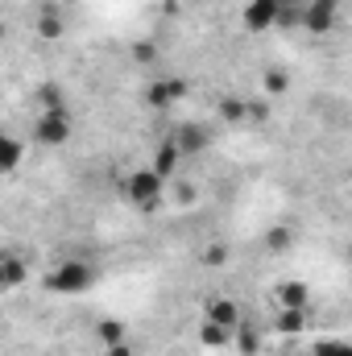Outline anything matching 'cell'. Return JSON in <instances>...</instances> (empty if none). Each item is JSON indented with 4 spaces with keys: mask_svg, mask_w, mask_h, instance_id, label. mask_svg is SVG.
I'll return each instance as SVG.
<instances>
[{
    "mask_svg": "<svg viewBox=\"0 0 352 356\" xmlns=\"http://www.w3.org/2000/svg\"><path fill=\"white\" fill-rule=\"evenodd\" d=\"M203 266L207 269H224L228 266V245H207V249H203Z\"/></svg>",
    "mask_w": 352,
    "mask_h": 356,
    "instance_id": "cb8c5ba5",
    "label": "cell"
},
{
    "mask_svg": "<svg viewBox=\"0 0 352 356\" xmlns=\"http://www.w3.org/2000/svg\"><path fill=\"white\" fill-rule=\"evenodd\" d=\"M63 33H67L63 13H58V8H42V13H38V38H42V42H58Z\"/></svg>",
    "mask_w": 352,
    "mask_h": 356,
    "instance_id": "7c38bea8",
    "label": "cell"
},
{
    "mask_svg": "<svg viewBox=\"0 0 352 356\" xmlns=\"http://www.w3.org/2000/svg\"><path fill=\"white\" fill-rule=\"evenodd\" d=\"M170 141H175V149L182 158H195V154H203V149L211 145V133H207V124H199V120H182Z\"/></svg>",
    "mask_w": 352,
    "mask_h": 356,
    "instance_id": "8992f818",
    "label": "cell"
},
{
    "mask_svg": "<svg viewBox=\"0 0 352 356\" xmlns=\"http://www.w3.org/2000/svg\"><path fill=\"white\" fill-rule=\"evenodd\" d=\"M178 199L182 203H195V186H178Z\"/></svg>",
    "mask_w": 352,
    "mask_h": 356,
    "instance_id": "83f0119b",
    "label": "cell"
},
{
    "mask_svg": "<svg viewBox=\"0 0 352 356\" xmlns=\"http://www.w3.org/2000/svg\"><path fill=\"white\" fill-rule=\"evenodd\" d=\"M25 277H29V266H25L21 257H13V253H4V257H0V294L17 290Z\"/></svg>",
    "mask_w": 352,
    "mask_h": 356,
    "instance_id": "30bf717a",
    "label": "cell"
},
{
    "mask_svg": "<svg viewBox=\"0 0 352 356\" xmlns=\"http://www.w3.org/2000/svg\"><path fill=\"white\" fill-rule=\"evenodd\" d=\"M294 245V228H286V224H273L269 232H265V249L269 253H286Z\"/></svg>",
    "mask_w": 352,
    "mask_h": 356,
    "instance_id": "d6986e66",
    "label": "cell"
},
{
    "mask_svg": "<svg viewBox=\"0 0 352 356\" xmlns=\"http://www.w3.org/2000/svg\"><path fill=\"white\" fill-rule=\"evenodd\" d=\"M133 58H137L141 67H154V63H158V46L141 38V42H133Z\"/></svg>",
    "mask_w": 352,
    "mask_h": 356,
    "instance_id": "484cf974",
    "label": "cell"
},
{
    "mask_svg": "<svg viewBox=\"0 0 352 356\" xmlns=\"http://www.w3.org/2000/svg\"><path fill=\"white\" fill-rule=\"evenodd\" d=\"M95 340H99L104 348H112V344H125V340H129V327H125V319H99V323H95Z\"/></svg>",
    "mask_w": 352,
    "mask_h": 356,
    "instance_id": "9a60e30c",
    "label": "cell"
},
{
    "mask_svg": "<svg viewBox=\"0 0 352 356\" xmlns=\"http://www.w3.org/2000/svg\"><path fill=\"white\" fill-rule=\"evenodd\" d=\"M273 17H278V0H249V4H245V13H241L245 29H253V33L273 29Z\"/></svg>",
    "mask_w": 352,
    "mask_h": 356,
    "instance_id": "ba28073f",
    "label": "cell"
},
{
    "mask_svg": "<svg viewBox=\"0 0 352 356\" xmlns=\"http://www.w3.org/2000/svg\"><path fill=\"white\" fill-rule=\"evenodd\" d=\"M273 332H278V336H303V332H307V311H286V307H278Z\"/></svg>",
    "mask_w": 352,
    "mask_h": 356,
    "instance_id": "4fadbf2b",
    "label": "cell"
},
{
    "mask_svg": "<svg viewBox=\"0 0 352 356\" xmlns=\"http://www.w3.org/2000/svg\"><path fill=\"white\" fill-rule=\"evenodd\" d=\"M286 88H290L286 71H282V67H269V71H265V91H269V95H282Z\"/></svg>",
    "mask_w": 352,
    "mask_h": 356,
    "instance_id": "d4e9b609",
    "label": "cell"
},
{
    "mask_svg": "<svg viewBox=\"0 0 352 356\" xmlns=\"http://www.w3.org/2000/svg\"><path fill=\"white\" fill-rule=\"evenodd\" d=\"M191 95V83L186 79H178V75H162V79H154L150 91H145V99H150V108L154 112H170L175 104H182Z\"/></svg>",
    "mask_w": 352,
    "mask_h": 356,
    "instance_id": "5b68a950",
    "label": "cell"
},
{
    "mask_svg": "<svg viewBox=\"0 0 352 356\" xmlns=\"http://www.w3.org/2000/svg\"><path fill=\"white\" fill-rule=\"evenodd\" d=\"M199 344H203V348H232V327H220V323H207V319H203Z\"/></svg>",
    "mask_w": 352,
    "mask_h": 356,
    "instance_id": "2e32d148",
    "label": "cell"
},
{
    "mask_svg": "<svg viewBox=\"0 0 352 356\" xmlns=\"http://www.w3.org/2000/svg\"><path fill=\"white\" fill-rule=\"evenodd\" d=\"M162 191H166V178H158L150 166L145 170H133L125 178V199L141 211H158L162 207Z\"/></svg>",
    "mask_w": 352,
    "mask_h": 356,
    "instance_id": "7a4b0ae2",
    "label": "cell"
},
{
    "mask_svg": "<svg viewBox=\"0 0 352 356\" xmlns=\"http://www.w3.org/2000/svg\"><path fill=\"white\" fill-rule=\"evenodd\" d=\"M38 104H42V112L67 108V104H63V88H58V83H42V88H38Z\"/></svg>",
    "mask_w": 352,
    "mask_h": 356,
    "instance_id": "44dd1931",
    "label": "cell"
},
{
    "mask_svg": "<svg viewBox=\"0 0 352 356\" xmlns=\"http://www.w3.org/2000/svg\"><path fill=\"white\" fill-rule=\"evenodd\" d=\"M104 353L108 356H133V348H129V344H112V348H104Z\"/></svg>",
    "mask_w": 352,
    "mask_h": 356,
    "instance_id": "4316f807",
    "label": "cell"
},
{
    "mask_svg": "<svg viewBox=\"0 0 352 356\" xmlns=\"http://www.w3.org/2000/svg\"><path fill=\"white\" fill-rule=\"evenodd\" d=\"M42 286H46L50 294H63V298L88 294L91 286H95V266L79 261V257H71V261H58V266L42 277Z\"/></svg>",
    "mask_w": 352,
    "mask_h": 356,
    "instance_id": "6da1fadb",
    "label": "cell"
},
{
    "mask_svg": "<svg viewBox=\"0 0 352 356\" xmlns=\"http://www.w3.org/2000/svg\"><path fill=\"white\" fill-rule=\"evenodd\" d=\"M4 33H8V29H4V21H0V42H4Z\"/></svg>",
    "mask_w": 352,
    "mask_h": 356,
    "instance_id": "f1b7e54d",
    "label": "cell"
},
{
    "mask_svg": "<svg viewBox=\"0 0 352 356\" xmlns=\"http://www.w3.org/2000/svg\"><path fill=\"white\" fill-rule=\"evenodd\" d=\"M203 319L207 323H220V327H237L241 323V302L228 298V294H216V298L203 302Z\"/></svg>",
    "mask_w": 352,
    "mask_h": 356,
    "instance_id": "52a82bcc",
    "label": "cell"
},
{
    "mask_svg": "<svg viewBox=\"0 0 352 356\" xmlns=\"http://www.w3.org/2000/svg\"><path fill=\"white\" fill-rule=\"evenodd\" d=\"M33 141L46 145V149L67 145V141H71V112H67V108H58V112H38V120H33Z\"/></svg>",
    "mask_w": 352,
    "mask_h": 356,
    "instance_id": "3957f363",
    "label": "cell"
},
{
    "mask_svg": "<svg viewBox=\"0 0 352 356\" xmlns=\"http://www.w3.org/2000/svg\"><path fill=\"white\" fill-rule=\"evenodd\" d=\"M178 162H182V154L175 149V141H162V145H158V154H154V166H150V170H154L158 178H175Z\"/></svg>",
    "mask_w": 352,
    "mask_h": 356,
    "instance_id": "5bb4252c",
    "label": "cell"
},
{
    "mask_svg": "<svg viewBox=\"0 0 352 356\" xmlns=\"http://www.w3.org/2000/svg\"><path fill=\"white\" fill-rule=\"evenodd\" d=\"M216 112H220V120H228V124H245V99H237V95H224V99L216 104Z\"/></svg>",
    "mask_w": 352,
    "mask_h": 356,
    "instance_id": "ffe728a7",
    "label": "cell"
},
{
    "mask_svg": "<svg viewBox=\"0 0 352 356\" xmlns=\"http://www.w3.org/2000/svg\"><path fill=\"white\" fill-rule=\"evenodd\" d=\"M278 29H294L303 25V0H278V17H273Z\"/></svg>",
    "mask_w": 352,
    "mask_h": 356,
    "instance_id": "ac0fdd59",
    "label": "cell"
},
{
    "mask_svg": "<svg viewBox=\"0 0 352 356\" xmlns=\"http://www.w3.org/2000/svg\"><path fill=\"white\" fill-rule=\"evenodd\" d=\"M269 116H273V108H269L265 99H245V120H249V124H265Z\"/></svg>",
    "mask_w": 352,
    "mask_h": 356,
    "instance_id": "603a6c76",
    "label": "cell"
},
{
    "mask_svg": "<svg viewBox=\"0 0 352 356\" xmlns=\"http://www.w3.org/2000/svg\"><path fill=\"white\" fill-rule=\"evenodd\" d=\"M307 302H311L307 282L290 277V282H282V286H278V307H286V311H307Z\"/></svg>",
    "mask_w": 352,
    "mask_h": 356,
    "instance_id": "9c48e42d",
    "label": "cell"
},
{
    "mask_svg": "<svg viewBox=\"0 0 352 356\" xmlns=\"http://www.w3.org/2000/svg\"><path fill=\"white\" fill-rule=\"evenodd\" d=\"M311 356H352V344L349 340H340V336H328V340H319Z\"/></svg>",
    "mask_w": 352,
    "mask_h": 356,
    "instance_id": "7402d4cb",
    "label": "cell"
},
{
    "mask_svg": "<svg viewBox=\"0 0 352 356\" xmlns=\"http://www.w3.org/2000/svg\"><path fill=\"white\" fill-rule=\"evenodd\" d=\"M21 158H25V145H21L13 133H0V178L13 175V170L21 166Z\"/></svg>",
    "mask_w": 352,
    "mask_h": 356,
    "instance_id": "8fae6325",
    "label": "cell"
},
{
    "mask_svg": "<svg viewBox=\"0 0 352 356\" xmlns=\"http://www.w3.org/2000/svg\"><path fill=\"white\" fill-rule=\"evenodd\" d=\"M232 344H237V353H241V356H257V353H262V332H257V327H241V323H237V327H232Z\"/></svg>",
    "mask_w": 352,
    "mask_h": 356,
    "instance_id": "e0dca14e",
    "label": "cell"
},
{
    "mask_svg": "<svg viewBox=\"0 0 352 356\" xmlns=\"http://www.w3.org/2000/svg\"><path fill=\"white\" fill-rule=\"evenodd\" d=\"M340 21V0H303V29L315 38H328Z\"/></svg>",
    "mask_w": 352,
    "mask_h": 356,
    "instance_id": "277c9868",
    "label": "cell"
}]
</instances>
